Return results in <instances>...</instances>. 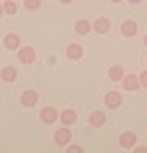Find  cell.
I'll return each instance as SVG.
<instances>
[{
    "instance_id": "cell-1",
    "label": "cell",
    "mask_w": 147,
    "mask_h": 153,
    "mask_svg": "<svg viewBox=\"0 0 147 153\" xmlns=\"http://www.w3.org/2000/svg\"><path fill=\"white\" fill-rule=\"evenodd\" d=\"M122 102V96L115 93V91H110L107 96H106V104H107V107H110V108H117L118 105H120Z\"/></svg>"
},
{
    "instance_id": "cell-2",
    "label": "cell",
    "mask_w": 147,
    "mask_h": 153,
    "mask_svg": "<svg viewBox=\"0 0 147 153\" xmlns=\"http://www.w3.org/2000/svg\"><path fill=\"white\" fill-rule=\"evenodd\" d=\"M22 104L26 105V107H32V105L37 104V100H39V96H37L35 91H26L24 94H22Z\"/></svg>"
},
{
    "instance_id": "cell-3",
    "label": "cell",
    "mask_w": 147,
    "mask_h": 153,
    "mask_svg": "<svg viewBox=\"0 0 147 153\" xmlns=\"http://www.w3.org/2000/svg\"><path fill=\"white\" fill-rule=\"evenodd\" d=\"M19 59H21L22 62H26V64L32 62V61L35 59V53H34V50H32V48H29V46L22 48V50L19 51Z\"/></svg>"
},
{
    "instance_id": "cell-4",
    "label": "cell",
    "mask_w": 147,
    "mask_h": 153,
    "mask_svg": "<svg viewBox=\"0 0 147 153\" xmlns=\"http://www.w3.org/2000/svg\"><path fill=\"white\" fill-rule=\"evenodd\" d=\"M56 117H58V113H56V110L54 108H51V107H46L42 110V120H43L45 123H53Z\"/></svg>"
},
{
    "instance_id": "cell-5",
    "label": "cell",
    "mask_w": 147,
    "mask_h": 153,
    "mask_svg": "<svg viewBox=\"0 0 147 153\" xmlns=\"http://www.w3.org/2000/svg\"><path fill=\"white\" fill-rule=\"evenodd\" d=\"M54 139H56V142H58L59 145H64V143H66V142H67L69 139H70V131H69V129H66V128L59 129V131L56 132Z\"/></svg>"
},
{
    "instance_id": "cell-6",
    "label": "cell",
    "mask_w": 147,
    "mask_h": 153,
    "mask_svg": "<svg viewBox=\"0 0 147 153\" xmlns=\"http://www.w3.org/2000/svg\"><path fill=\"white\" fill-rule=\"evenodd\" d=\"M137 30V26L133 21H125L123 22V26H122V32H123V35H128V37H131V35H134Z\"/></svg>"
},
{
    "instance_id": "cell-7",
    "label": "cell",
    "mask_w": 147,
    "mask_h": 153,
    "mask_svg": "<svg viewBox=\"0 0 147 153\" xmlns=\"http://www.w3.org/2000/svg\"><path fill=\"white\" fill-rule=\"evenodd\" d=\"M104 121H106V117H104V113H101V112H93L91 117H90V123L96 128L102 126Z\"/></svg>"
},
{
    "instance_id": "cell-8",
    "label": "cell",
    "mask_w": 147,
    "mask_h": 153,
    "mask_svg": "<svg viewBox=\"0 0 147 153\" xmlns=\"http://www.w3.org/2000/svg\"><path fill=\"white\" fill-rule=\"evenodd\" d=\"M109 27H110V24H109V21L104 18H99V19H96V22H94V29H96V32H99V33L107 32Z\"/></svg>"
},
{
    "instance_id": "cell-9",
    "label": "cell",
    "mask_w": 147,
    "mask_h": 153,
    "mask_svg": "<svg viewBox=\"0 0 147 153\" xmlns=\"http://www.w3.org/2000/svg\"><path fill=\"white\" fill-rule=\"evenodd\" d=\"M136 142V136L133 132H125V134H122V137H120V143L123 147H131L133 143Z\"/></svg>"
},
{
    "instance_id": "cell-10",
    "label": "cell",
    "mask_w": 147,
    "mask_h": 153,
    "mask_svg": "<svg viewBox=\"0 0 147 153\" xmlns=\"http://www.w3.org/2000/svg\"><path fill=\"white\" fill-rule=\"evenodd\" d=\"M83 54V50L80 45H70L67 48V56L72 57V59H78V57H82Z\"/></svg>"
},
{
    "instance_id": "cell-11",
    "label": "cell",
    "mask_w": 147,
    "mask_h": 153,
    "mask_svg": "<svg viewBox=\"0 0 147 153\" xmlns=\"http://www.w3.org/2000/svg\"><path fill=\"white\" fill-rule=\"evenodd\" d=\"M3 43H5L7 48L13 50V48H16L18 45H19V38H18V35H15V33H8V35L5 37V40H3Z\"/></svg>"
},
{
    "instance_id": "cell-12",
    "label": "cell",
    "mask_w": 147,
    "mask_h": 153,
    "mask_svg": "<svg viewBox=\"0 0 147 153\" xmlns=\"http://www.w3.org/2000/svg\"><path fill=\"white\" fill-rule=\"evenodd\" d=\"M123 85H125V88L130 89V91L137 89V86H139V83H137V78H136L134 75H128L126 78H125V81H123Z\"/></svg>"
},
{
    "instance_id": "cell-13",
    "label": "cell",
    "mask_w": 147,
    "mask_h": 153,
    "mask_svg": "<svg viewBox=\"0 0 147 153\" xmlns=\"http://www.w3.org/2000/svg\"><path fill=\"white\" fill-rule=\"evenodd\" d=\"M61 120H63L64 124H72L75 121V113L72 110H64L63 115H61Z\"/></svg>"
},
{
    "instance_id": "cell-14",
    "label": "cell",
    "mask_w": 147,
    "mask_h": 153,
    "mask_svg": "<svg viewBox=\"0 0 147 153\" xmlns=\"http://www.w3.org/2000/svg\"><path fill=\"white\" fill-rule=\"evenodd\" d=\"M2 76H3V80L5 81H13L15 80V76H16V70L13 69V67H5L2 72Z\"/></svg>"
},
{
    "instance_id": "cell-15",
    "label": "cell",
    "mask_w": 147,
    "mask_h": 153,
    "mask_svg": "<svg viewBox=\"0 0 147 153\" xmlns=\"http://www.w3.org/2000/svg\"><path fill=\"white\" fill-rule=\"evenodd\" d=\"M109 76H110L112 80H120L122 76H123V69L122 67H118V65H115V67H110V70H109Z\"/></svg>"
},
{
    "instance_id": "cell-16",
    "label": "cell",
    "mask_w": 147,
    "mask_h": 153,
    "mask_svg": "<svg viewBox=\"0 0 147 153\" xmlns=\"http://www.w3.org/2000/svg\"><path fill=\"white\" fill-rule=\"evenodd\" d=\"M75 29H77L78 33H82V35H85V33L90 32V24L87 21H78L77 26H75Z\"/></svg>"
},
{
    "instance_id": "cell-17",
    "label": "cell",
    "mask_w": 147,
    "mask_h": 153,
    "mask_svg": "<svg viewBox=\"0 0 147 153\" xmlns=\"http://www.w3.org/2000/svg\"><path fill=\"white\" fill-rule=\"evenodd\" d=\"M3 8H5V10H7V13H10V14L16 11V5L13 3V2H10V0H7V2H5V5H3Z\"/></svg>"
},
{
    "instance_id": "cell-18",
    "label": "cell",
    "mask_w": 147,
    "mask_h": 153,
    "mask_svg": "<svg viewBox=\"0 0 147 153\" xmlns=\"http://www.w3.org/2000/svg\"><path fill=\"white\" fill-rule=\"evenodd\" d=\"M24 3H26V7H27V8L34 10V8H39L40 0H24Z\"/></svg>"
},
{
    "instance_id": "cell-19",
    "label": "cell",
    "mask_w": 147,
    "mask_h": 153,
    "mask_svg": "<svg viewBox=\"0 0 147 153\" xmlns=\"http://www.w3.org/2000/svg\"><path fill=\"white\" fill-rule=\"evenodd\" d=\"M141 83L147 86V72H142V75H141Z\"/></svg>"
},
{
    "instance_id": "cell-20",
    "label": "cell",
    "mask_w": 147,
    "mask_h": 153,
    "mask_svg": "<svg viewBox=\"0 0 147 153\" xmlns=\"http://www.w3.org/2000/svg\"><path fill=\"white\" fill-rule=\"evenodd\" d=\"M67 152L69 153H72V152H82V148H80V147H69Z\"/></svg>"
},
{
    "instance_id": "cell-21",
    "label": "cell",
    "mask_w": 147,
    "mask_h": 153,
    "mask_svg": "<svg viewBox=\"0 0 147 153\" xmlns=\"http://www.w3.org/2000/svg\"><path fill=\"white\" fill-rule=\"evenodd\" d=\"M136 152H147V148H144V147H141V148H136Z\"/></svg>"
},
{
    "instance_id": "cell-22",
    "label": "cell",
    "mask_w": 147,
    "mask_h": 153,
    "mask_svg": "<svg viewBox=\"0 0 147 153\" xmlns=\"http://www.w3.org/2000/svg\"><path fill=\"white\" fill-rule=\"evenodd\" d=\"M130 2H133V3H139L141 0H130Z\"/></svg>"
},
{
    "instance_id": "cell-23",
    "label": "cell",
    "mask_w": 147,
    "mask_h": 153,
    "mask_svg": "<svg viewBox=\"0 0 147 153\" xmlns=\"http://www.w3.org/2000/svg\"><path fill=\"white\" fill-rule=\"evenodd\" d=\"M61 2H63V3H69L70 0H61Z\"/></svg>"
},
{
    "instance_id": "cell-24",
    "label": "cell",
    "mask_w": 147,
    "mask_h": 153,
    "mask_svg": "<svg viewBox=\"0 0 147 153\" xmlns=\"http://www.w3.org/2000/svg\"><path fill=\"white\" fill-rule=\"evenodd\" d=\"M0 14H2V7H0Z\"/></svg>"
},
{
    "instance_id": "cell-25",
    "label": "cell",
    "mask_w": 147,
    "mask_h": 153,
    "mask_svg": "<svg viewBox=\"0 0 147 153\" xmlns=\"http://www.w3.org/2000/svg\"><path fill=\"white\" fill-rule=\"evenodd\" d=\"M146 45H147V37H146Z\"/></svg>"
},
{
    "instance_id": "cell-26",
    "label": "cell",
    "mask_w": 147,
    "mask_h": 153,
    "mask_svg": "<svg viewBox=\"0 0 147 153\" xmlns=\"http://www.w3.org/2000/svg\"><path fill=\"white\" fill-rule=\"evenodd\" d=\"M113 2H120V0H113Z\"/></svg>"
}]
</instances>
